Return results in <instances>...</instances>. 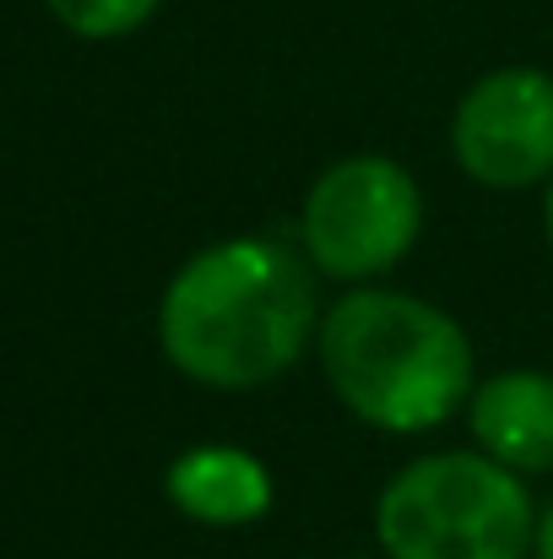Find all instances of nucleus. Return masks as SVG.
Masks as SVG:
<instances>
[{
    "mask_svg": "<svg viewBox=\"0 0 553 559\" xmlns=\"http://www.w3.org/2000/svg\"><path fill=\"white\" fill-rule=\"evenodd\" d=\"M538 559H553V506L543 511V522H538Z\"/></svg>",
    "mask_w": 553,
    "mask_h": 559,
    "instance_id": "nucleus-9",
    "label": "nucleus"
},
{
    "mask_svg": "<svg viewBox=\"0 0 553 559\" xmlns=\"http://www.w3.org/2000/svg\"><path fill=\"white\" fill-rule=\"evenodd\" d=\"M472 435L510 473H553V374L505 370L472 391Z\"/></svg>",
    "mask_w": 553,
    "mask_h": 559,
    "instance_id": "nucleus-6",
    "label": "nucleus"
},
{
    "mask_svg": "<svg viewBox=\"0 0 553 559\" xmlns=\"http://www.w3.org/2000/svg\"><path fill=\"white\" fill-rule=\"evenodd\" d=\"M456 164L494 190L553 175V76L532 66L489 71L450 120Z\"/></svg>",
    "mask_w": 553,
    "mask_h": 559,
    "instance_id": "nucleus-5",
    "label": "nucleus"
},
{
    "mask_svg": "<svg viewBox=\"0 0 553 559\" xmlns=\"http://www.w3.org/2000/svg\"><path fill=\"white\" fill-rule=\"evenodd\" d=\"M321 365L332 391L390 435L434 429L472 402L467 332L412 294H348L321 326Z\"/></svg>",
    "mask_w": 553,
    "mask_h": 559,
    "instance_id": "nucleus-2",
    "label": "nucleus"
},
{
    "mask_svg": "<svg viewBox=\"0 0 553 559\" xmlns=\"http://www.w3.org/2000/svg\"><path fill=\"white\" fill-rule=\"evenodd\" d=\"M315 332V277L277 239H223L164 294V354L201 385L250 391L288 370Z\"/></svg>",
    "mask_w": 553,
    "mask_h": 559,
    "instance_id": "nucleus-1",
    "label": "nucleus"
},
{
    "mask_svg": "<svg viewBox=\"0 0 553 559\" xmlns=\"http://www.w3.org/2000/svg\"><path fill=\"white\" fill-rule=\"evenodd\" d=\"M549 239H553V186H549Z\"/></svg>",
    "mask_w": 553,
    "mask_h": 559,
    "instance_id": "nucleus-10",
    "label": "nucleus"
},
{
    "mask_svg": "<svg viewBox=\"0 0 553 559\" xmlns=\"http://www.w3.org/2000/svg\"><path fill=\"white\" fill-rule=\"evenodd\" d=\"M374 533L390 559H521L538 538V522L510 467L494 456L445 451L385 484Z\"/></svg>",
    "mask_w": 553,
    "mask_h": 559,
    "instance_id": "nucleus-3",
    "label": "nucleus"
},
{
    "mask_svg": "<svg viewBox=\"0 0 553 559\" xmlns=\"http://www.w3.org/2000/svg\"><path fill=\"white\" fill-rule=\"evenodd\" d=\"M158 5L164 0H49V11L60 16V27H71L76 38H125Z\"/></svg>",
    "mask_w": 553,
    "mask_h": 559,
    "instance_id": "nucleus-8",
    "label": "nucleus"
},
{
    "mask_svg": "<svg viewBox=\"0 0 553 559\" xmlns=\"http://www.w3.org/2000/svg\"><path fill=\"white\" fill-rule=\"evenodd\" d=\"M423 228L418 180L390 158H342L304 201V250L332 277L390 272Z\"/></svg>",
    "mask_w": 553,
    "mask_h": 559,
    "instance_id": "nucleus-4",
    "label": "nucleus"
},
{
    "mask_svg": "<svg viewBox=\"0 0 553 559\" xmlns=\"http://www.w3.org/2000/svg\"><path fill=\"white\" fill-rule=\"evenodd\" d=\"M169 500L180 506L190 522L206 527H244L261 522L272 506V478L266 467L239 451V445H195L169 467Z\"/></svg>",
    "mask_w": 553,
    "mask_h": 559,
    "instance_id": "nucleus-7",
    "label": "nucleus"
}]
</instances>
